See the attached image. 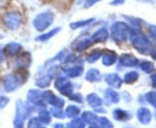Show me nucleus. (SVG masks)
Masks as SVG:
<instances>
[{"label": "nucleus", "instance_id": "nucleus-1", "mask_svg": "<svg viewBox=\"0 0 156 128\" xmlns=\"http://www.w3.org/2000/svg\"><path fill=\"white\" fill-rule=\"evenodd\" d=\"M130 42L132 46L139 53L147 55L151 52V42L139 29H130Z\"/></svg>", "mask_w": 156, "mask_h": 128}, {"label": "nucleus", "instance_id": "nucleus-2", "mask_svg": "<svg viewBox=\"0 0 156 128\" xmlns=\"http://www.w3.org/2000/svg\"><path fill=\"white\" fill-rule=\"evenodd\" d=\"M112 39L117 43H122L128 38L130 28L126 23L123 22H115L110 28Z\"/></svg>", "mask_w": 156, "mask_h": 128}, {"label": "nucleus", "instance_id": "nucleus-3", "mask_svg": "<svg viewBox=\"0 0 156 128\" xmlns=\"http://www.w3.org/2000/svg\"><path fill=\"white\" fill-rule=\"evenodd\" d=\"M55 20V15L51 12H44L39 13L33 20V25L37 31H44L51 26Z\"/></svg>", "mask_w": 156, "mask_h": 128}, {"label": "nucleus", "instance_id": "nucleus-4", "mask_svg": "<svg viewBox=\"0 0 156 128\" xmlns=\"http://www.w3.org/2000/svg\"><path fill=\"white\" fill-rule=\"evenodd\" d=\"M22 16L18 12L7 13L3 17V22L5 26L10 30H17L22 23Z\"/></svg>", "mask_w": 156, "mask_h": 128}, {"label": "nucleus", "instance_id": "nucleus-5", "mask_svg": "<svg viewBox=\"0 0 156 128\" xmlns=\"http://www.w3.org/2000/svg\"><path fill=\"white\" fill-rule=\"evenodd\" d=\"M28 114V109L24 105L23 102L19 100L16 102V112L14 119L15 128H23L24 122Z\"/></svg>", "mask_w": 156, "mask_h": 128}, {"label": "nucleus", "instance_id": "nucleus-6", "mask_svg": "<svg viewBox=\"0 0 156 128\" xmlns=\"http://www.w3.org/2000/svg\"><path fill=\"white\" fill-rule=\"evenodd\" d=\"M55 87L61 94L70 97L73 94V84L66 77H59L55 82Z\"/></svg>", "mask_w": 156, "mask_h": 128}, {"label": "nucleus", "instance_id": "nucleus-7", "mask_svg": "<svg viewBox=\"0 0 156 128\" xmlns=\"http://www.w3.org/2000/svg\"><path fill=\"white\" fill-rule=\"evenodd\" d=\"M4 89L7 92L15 91L20 84V79L16 75H6L2 78Z\"/></svg>", "mask_w": 156, "mask_h": 128}, {"label": "nucleus", "instance_id": "nucleus-8", "mask_svg": "<svg viewBox=\"0 0 156 128\" xmlns=\"http://www.w3.org/2000/svg\"><path fill=\"white\" fill-rule=\"evenodd\" d=\"M42 97L47 103L55 108H61L64 105V101L57 97L51 91H45L42 92Z\"/></svg>", "mask_w": 156, "mask_h": 128}, {"label": "nucleus", "instance_id": "nucleus-9", "mask_svg": "<svg viewBox=\"0 0 156 128\" xmlns=\"http://www.w3.org/2000/svg\"><path fill=\"white\" fill-rule=\"evenodd\" d=\"M41 94L42 92L38 90L31 89L28 91L27 97H28V100L34 104L37 105V106L44 107L45 104H44V100L43 99Z\"/></svg>", "mask_w": 156, "mask_h": 128}, {"label": "nucleus", "instance_id": "nucleus-10", "mask_svg": "<svg viewBox=\"0 0 156 128\" xmlns=\"http://www.w3.org/2000/svg\"><path fill=\"white\" fill-rule=\"evenodd\" d=\"M139 63V60L131 54H122L119 58V64L123 67H135Z\"/></svg>", "mask_w": 156, "mask_h": 128}, {"label": "nucleus", "instance_id": "nucleus-11", "mask_svg": "<svg viewBox=\"0 0 156 128\" xmlns=\"http://www.w3.org/2000/svg\"><path fill=\"white\" fill-rule=\"evenodd\" d=\"M22 46L17 42H10L7 44L3 49L4 55L12 57L17 55L22 50Z\"/></svg>", "mask_w": 156, "mask_h": 128}, {"label": "nucleus", "instance_id": "nucleus-12", "mask_svg": "<svg viewBox=\"0 0 156 128\" xmlns=\"http://www.w3.org/2000/svg\"><path fill=\"white\" fill-rule=\"evenodd\" d=\"M109 31L106 28H101L96 31L91 36V40L94 43H103L109 38Z\"/></svg>", "mask_w": 156, "mask_h": 128}, {"label": "nucleus", "instance_id": "nucleus-13", "mask_svg": "<svg viewBox=\"0 0 156 128\" xmlns=\"http://www.w3.org/2000/svg\"><path fill=\"white\" fill-rule=\"evenodd\" d=\"M105 81L112 88H119L122 85V81L118 74H108L105 76Z\"/></svg>", "mask_w": 156, "mask_h": 128}, {"label": "nucleus", "instance_id": "nucleus-14", "mask_svg": "<svg viewBox=\"0 0 156 128\" xmlns=\"http://www.w3.org/2000/svg\"><path fill=\"white\" fill-rule=\"evenodd\" d=\"M117 61V55L115 52L108 50L106 53L103 55V59H102V63L103 65L109 67L112 66Z\"/></svg>", "mask_w": 156, "mask_h": 128}, {"label": "nucleus", "instance_id": "nucleus-15", "mask_svg": "<svg viewBox=\"0 0 156 128\" xmlns=\"http://www.w3.org/2000/svg\"><path fill=\"white\" fill-rule=\"evenodd\" d=\"M137 117L139 121L142 124H147L150 122L151 118V115L150 111L147 108H142L138 110L137 112Z\"/></svg>", "mask_w": 156, "mask_h": 128}, {"label": "nucleus", "instance_id": "nucleus-16", "mask_svg": "<svg viewBox=\"0 0 156 128\" xmlns=\"http://www.w3.org/2000/svg\"><path fill=\"white\" fill-rule=\"evenodd\" d=\"M86 100L88 104L90 107H92V108H94V109L97 108H100L102 105V104H103L102 99L97 94H95V93H91V94H88Z\"/></svg>", "mask_w": 156, "mask_h": 128}, {"label": "nucleus", "instance_id": "nucleus-17", "mask_svg": "<svg viewBox=\"0 0 156 128\" xmlns=\"http://www.w3.org/2000/svg\"><path fill=\"white\" fill-rule=\"evenodd\" d=\"M63 71L67 76L72 78L80 77L83 73V68L80 66H74V67L68 68H63Z\"/></svg>", "mask_w": 156, "mask_h": 128}, {"label": "nucleus", "instance_id": "nucleus-18", "mask_svg": "<svg viewBox=\"0 0 156 128\" xmlns=\"http://www.w3.org/2000/svg\"><path fill=\"white\" fill-rule=\"evenodd\" d=\"M113 117L118 121H126L131 119V115L127 111L122 109H115L112 113Z\"/></svg>", "mask_w": 156, "mask_h": 128}, {"label": "nucleus", "instance_id": "nucleus-19", "mask_svg": "<svg viewBox=\"0 0 156 128\" xmlns=\"http://www.w3.org/2000/svg\"><path fill=\"white\" fill-rule=\"evenodd\" d=\"M93 43L94 42H92L91 38H83L77 42V44L74 47V49L75 51L78 52H83V51H85L86 49H89L92 46Z\"/></svg>", "mask_w": 156, "mask_h": 128}, {"label": "nucleus", "instance_id": "nucleus-20", "mask_svg": "<svg viewBox=\"0 0 156 128\" xmlns=\"http://www.w3.org/2000/svg\"><path fill=\"white\" fill-rule=\"evenodd\" d=\"M101 74L98 69L91 68L87 72L86 75V80L90 82L94 81H100L101 80Z\"/></svg>", "mask_w": 156, "mask_h": 128}, {"label": "nucleus", "instance_id": "nucleus-21", "mask_svg": "<svg viewBox=\"0 0 156 128\" xmlns=\"http://www.w3.org/2000/svg\"><path fill=\"white\" fill-rule=\"evenodd\" d=\"M30 61H31L30 53L24 52V53H22L20 55V57L18 59L17 64L19 65V68H27L30 64Z\"/></svg>", "mask_w": 156, "mask_h": 128}, {"label": "nucleus", "instance_id": "nucleus-22", "mask_svg": "<svg viewBox=\"0 0 156 128\" xmlns=\"http://www.w3.org/2000/svg\"><path fill=\"white\" fill-rule=\"evenodd\" d=\"M52 79H53V75H48L45 76H43L41 78H38L36 81L35 84L37 87L41 88H44L48 87L51 83Z\"/></svg>", "mask_w": 156, "mask_h": 128}, {"label": "nucleus", "instance_id": "nucleus-23", "mask_svg": "<svg viewBox=\"0 0 156 128\" xmlns=\"http://www.w3.org/2000/svg\"><path fill=\"white\" fill-rule=\"evenodd\" d=\"M105 97L110 103L117 104L119 101V94L112 89H106L105 91Z\"/></svg>", "mask_w": 156, "mask_h": 128}, {"label": "nucleus", "instance_id": "nucleus-24", "mask_svg": "<svg viewBox=\"0 0 156 128\" xmlns=\"http://www.w3.org/2000/svg\"><path fill=\"white\" fill-rule=\"evenodd\" d=\"M94 20H95L94 18H91V19H85V20H80L77 21V22H71V23L70 24V28H71L72 30H76L77 29V28H83V27L87 26V25H90L92 22H94Z\"/></svg>", "mask_w": 156, "mask_h": 128}, {"label": "nucleus", "instance_id": "nucleus-25", "mask_svg": "<svg viewBox=\"0 0 156 128\" xmlns=\"http://www.w3.org/2000/svg\"><path fill=\"white\" fill-rule=\"evenodd\" d=\"M61 30V28H55L54 29L51 30L48 32H46L44 34L41 35H39L38 37H37L36 40L39 41V42H45V41H48V39L51 38L52 37H54L55 35H56L58 32Z\"/></svg>", "mask_w": 156, "mask_h": 128}, {"label": "nucleus", "instance_id": "nucleus-26", "mask_svg": "<svg viewBox=\"0 0 156 128\" xmlns=\"http://www.w3.org/2000/svg\"><path fill=\"white\" fill-rule=\"evenodd\" d=\"M80 109L75 105H69L65 111V115L68 118H74L80 114Z\"/></svg>", "mask_w": 156, "mask_h": 128}, {"label": "nucleus", "instance_id": "nucleus-27", "mask_svg": "<svg viewBox=\"0 0 156 128\" xmlns=\"http://www.w3.org/2000/svg\"><path fill=\"white\" fill-rule=\"evenodd\" d=\"M82 120L86 123L92 124L96 123V121L98 120V117L90 111H85L82 114Z\"/></svg>", "mask_w": 156, "mask_h": 128}, {"label": "nucleus", "instance_id": "nucleus-28", "mask_svg": "<svg viewBox=\"0 0 156 128\" xmlns=\"http://www.w3.org/2000/svg\"><path fill=\"white\" fill-rule=\"evenodd\" d=\"M38 119L41 123H44V124H49L51 121V117L50 113L46 110H43L39 112Z\"/></svg>", "mask_w": 156, "mask_h": 128}, {"label": "nucleus", "instance_id": "nucleus-29", "mask_svg": "<svg viewBox=\"0 0 156 128\" xmlns=\"http://www.w3.org/2000/svg\"><path fill=\"white\" fill-rule=\"evenodd\" d=\"M102 55H103V51L94 50V52H92L88 55L87 58V62L93 64V63L98 61Z\"/></svg>", "mask_w": 156, "mask_h": 128}, {"label": "nucleus", "instance_id": "nucleus-30", "mask_svg": "<svg viewBox=\"0 0 156 128\" xmlns=\"http://www.w3.org/2000/svg\"><path fill=\"white\" fill-rule=\"evenodd\" d=\"M139 75L136 71H130L128 72L124 76V81L126 84H133L136 82L139 78Z\"/></svg>", "mask_w": 156, "mask_h": 128}, {"label": "nucleus", "instance_id": "nucleus-31", "mask_svg": "<svg viewBox=\"0 0 156 128\" xmlns=\"http://www.w3.org/2000/svg\"><path fill=\"white\" fill-rule=\"evenodd\" d=\"M140 68L144 72L147 74H151L154 71V65L152 62L148 61H143L140 64Z\"/></svg>", "mask_w": 156, "mask_h": 128}, {"label": "nucleus", "instance_id": "nucleus-32", "mask_svg": "<svg viewBox=\"0 0 156 128\" xmlns=\"http://www.w3.org/2000/svg\"><path fill=\"white\" fill-rule=\"evenodd\" d=\"M66 128H85V123L82 119H75L67 125Z\"/></svg>", "mask_w": 156, "mask_h": 128}, {"label": "nucleus", "instance_id": "nucleus-33", "mask_svg": "<svg viewBox=\"0 0 156 128\" xmlns=\"http://www.w3.org/2000/svg\"><path fill=\"white\" fill-rule=\"evenodd\" d=\"M100 125L102 128H113L114 126L112 123V122L109 120H108L106 117H101L98 119Z\"/></svg>", "mask_w": 156, "mask_h": 128}, {"label": "nucleus", "instance_id": "nucleus-34", "mask_svg": "<svg viewBox=\"0 0 156 128\" xmlns=\"http://www.w3.org/2000/svg\"><path fill=\"white\" fill-rule=\"evenodd\" d=\"M125 18L126 19V20L129 22L130 25L133 27V28L140 30L141 23L139 19H135V18H133V17H129V16H125Z\"/></svg>", "mask_w": 156, "mask_h": 128}, {"label": "nucleus", "instance_id": "nucleus-35", "mask_svg": "<svg viewBox=\"0 0 156 128\" xmlns=\"http://www.w3.org/2000/svg\"><path fill=\"white\" fill-rule=\"evenodd\" d=\"M41 122L38 118H32L28 123V128H41Z\"/></svg>", "mask_w": 156, "mask_h": 128}, {"label": "nucleus", "instance_id": "nucleus-36", "mask_svg": "<svg viewBox=\"0 0 156 128\" xmlns=\"http://www.w3.org/2000/svg\"><path fill=\"white\" fill-rule=\"evenodd\" d=\"M52 115L56 118H64V112L59 108H54L51 109Z\"/></svg>", "mask_w": 156, "mask_h": 128}, {"label": "nucleus", "instance_id": "nucleus-37", "mask_svg": "<svg viewBox=\"0 0 156 128\" xmlns=\"http://www.w3.org/2000/svg\"><path fill=\"white\" fill-rule=\"evenodd\" d=\"M69 98H70V100L73 101H76L77 102V103H83V96H82L80 94H79V93H77V94H74V93H73V94L69 97Z\"/></svg>", "mask_w": 156, "mask_h": 128}, {"label": "nucleus", "instance_id": "nucleus-38", "mask_svg": "<svg viewBox=\"0 0 156 128\" xmlns=\"http://www.w3.org/2000/svg\"><path fill=\"white\" fill-rule=\"evenodd\" d=\"M100 0H84L83 6L86 9L90 8V7H92L93 5H94L97 2H100Z\"/></svg>", "mask_w": 156, "mask_h": 128}, {"label": "nucleus", "instance_id": "nucleus-39", "mask_svg": "<svg viewBox=\"0 0 156 128\" xmlns=\"http://www.w3.org/2000/svg\"><path fill=\"white\" fill-rule=\"evenodd\" d=\"M9 102V98L5 96H1L0 97V108H3L6 106Z\"/></svg>", "mask_w": 156, "mask_h": 128}, {"label": "nucleus", "instance_id": "nucleus-40", "mask_svg": "<svg viewBox=\"0 0 156 128\" xmlns=\"http://www.w3.org/2000/svg\"><path fill=\"white\" fill-rule=\"evenodd\" d=\"M149 32L151 37L156 40V25H151L149 27Z\"/></svg>", "mask_w": 156, "mask_h": 128}, {"label": "nucleus", "instance_id": "nucleus-41", "mask_svg": "<svg viewBox=\"0 0 156 128\" xmlns=\"http://www.w3.org/2000/svg\"><path fill=\"white\" fill-rule=\"evenodd\" d=\"M125 2L126 0H112L109 4L111 5H113V6H118V5H123L125 3Z\"/></svg>", "mask_w": 156, "mask_h": 128}, {"label": "nucleus", "instance_id": "nucleus-42", "mask_svg": "<svg viewBox=\"0 0 156 128\" xmlns=\"http://www.w3.org/2000/svg\"><path fill=\"white\" fill-rule=\"evenodd\" d=\"M139 2H142V3H149L154 4L156 3V0H136Z\"/></svg>", "mask_w": 156, "mask_h": 128}, {"label": "nucleus", "instance_id": "nucleus-43", "mask_svg": "<svg viewBox=\"0 0 156 128\" xmlns=\"http://www.w3.org/2000/svg\"><path fill=\"white\" fill-rule=\"evenodd\" d=\"M151 81H152L153 86H154V88H156V74L151 75Z\"/></svg>", "mask_w": 156, "mask_h": 128}, {"label": "nucleus", "instance_id": "nucleus-44", "mask_svg": "<svg viewBox=\"0 0 156 128\" xmlns=\"http://www.w3.org/2000/svg\"><path fill=\"white\" fill-rule=\"evenodd\" d=\"M4 60V53L3 49H2L1 46H0V62H2Z\"/></svg>", "mask_w": 156, "mask_h": 128}, {"label": "nucleus", "instance_id": "nucleus-45", "mask_svg": "<svg viewBox=\"0 0 156 128\" xmlns=\"http://www.w3.org/2000/svg\"><path fill=\"white\" fill-rule=\"evenodd\" d=\"M151 56L153 59H154L156 61V47L153 50L151 51Z\"/></svg>", "mask_w": 156, "mask_h": 128}, {"label": "nucleus", "instance_id": "nucleus-46", "mask_svg": "<svg viewBox=\"0 0 156 128\" xmlns=\"http://www.w3.org/2000/svg\"><path fill=\"white\" fill-rule=\"evenodd\" d=\"M54 128H64V126L62 123H56L54 126Z\"/></svg>", "mask_w": 156, "mask_h": 128}, {"label": "nucleus", "instance_id": "nucleus-47", "mask_svg": "<svg viewBox=\"0 0 156 128\" xmlns=\"http://www.w3.org/2000/svg\"><path fill=\"white\" fill-rule=\"evenodd\" d=\"M89 128H101V127H100V126H99L97 124H96V123H92V124L89 126Z\"/></svg>", "mask_w": 156, "mask_h": 128}, {"label": "nucleus", "instance_id": "nucleus-48", "mask_svg": "<svg viewBox=\"0 0 156 128\" xmlns=\"http://www.w3.org/2000/svg\"><path fill=\"white\" fill-rule=\"evenodd\" d=\"M41 128H44V127H42V126H41Z\"/></svg>", "mask_w": 156, "mask_h": 128}]
</instances>
